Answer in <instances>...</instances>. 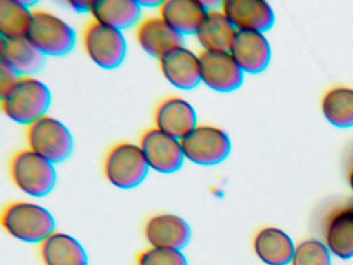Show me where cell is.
<instances>
[{"label": "cell", "instance_id": "1", "mask_svg": "<svg viewBox=\"0 0 353 265\" xmlns=\"http://www.w3.org/2000/svg\"><path fill=\"white\" fill-rule=\"evenodd\" d=\"M0 95L3 113L13 121L28 126L46 115L50 107V90L32 76L20 77Z\"/></svg>", "mask_w": 353, "mask_h": 265}, {"label": "cell", "instance_id": "2", "mask_svg": "<svg viewBox=\"0 0 353 265\" xmlns=\"http://www.w3.org/2000/svg\"><path fill=\"white\" fill-rule=\"evenodd\" d=\"M1 224L10 235L30 244H42L55 232L52 213L28 201H15L8 204L1 215Z\"/></svg>", "mask_w": 353, "mask_h": 265}, {"label": "cell", "instance_id": "3", "mask_svg": "<svg viewBox=\"0 0 353 265\" xmlns=\"http://www.w3.org/2000/svg\"><path fill=\"white\" fill-rule=\"evenodd\" d=\"M9 169L15 186L28 196H47L57 184L53 164L30 148L17 151L10 161Z\"/></svg>", "mask_w": 353, "mask_h": 265}, {"label": "cell", "instance_id": "4", "mask_svg": "<svg viewBox=\"0 0 353 265\" xmlns=\"http://www.w3.org/2000/svg\"><path fill=\"white\" fill-rule=\"evenodd\" d=\"M150 166L139 145L121 142L113 145L104 161V174L108 181L121 190H131L141 184Z\"/></svg>", "mask_w": 353, "mask_h": 265}, {"label": "cell", "instance_id": "5", "mask_svg": "<svg viewBox=\"0 0 353 265\" xmlns=\"http://www.w3.org/2000/svg\"><path fill=\"white\" fill-rule=\"evenodd\" d=\"M28 147L52 164L65 161L73 153L74 139L69 128L50 115H45L26 128Z\"/></svg>", "mask_w": 353, "mask_h": 265}, {"label": "cell", "instance_id": "6", "mask_svg": "<svg viewBox=\"0 0 353 265\" xmlns=\"http://www.w3.org/2000/svg\"><path fill=\"white\" fill-rule=\"evenodd\" d=\"M28 39L45 56H63L73 50L76 43L74 29L59 17L45 12L32 10Z\"/></svg>", "mask_w": 353, "mask_h": 265}, {"label": "cell", "instance_id": "7", "mask_svg": "<svg viewBox=\"0 0 353 265\" xmlns=\"http://www.w3.org/2000/svg\"><path fill=\"white\" fill-rule=\"evenodd\" d=\"M181 142L185 159L199 166L218 165L231 151L227 132L208 124H198Z\"/></svg>", "mask_w": 353, "mask_h": 265}, {"label": "cell", "instance_id": "8", "mask_svg": "<svg viewBox=\"0 0 353 265\" xmlns=\"http://www.w3.org/2000/svg\"><path fill=\"white\" fill-rule=\"evenodd\" d=\"M83 46L90 59L105 70L117 68L127 55L123 32L94 20L84 29Z\"/></svg>", "mask_w": 353, "mask_h": 265}, {"label": "cell", "instance_id": "9", "mask_svg": "<svg viewBox=\"0 0 353 265\" xmlns=\"http://www.w3.org/2000/svg\"><path fill=\"white\" fill-rule=\"evenodd\" d=\"M148 166L162 174H171L183 167L185 153L181 140L157 128L146 130L139 141Z\"/></svg>", "mask_w": 353, "mask_h": 265}, {"label": "cell", "instance_id": "10", "mask_svg": "<svg viewBox=\"0 0 353 265\" xmlns=\"http://www.w3.org/2000/svg\"><path fill=\"white\" fill-rule=\"evenodd\" d=\"M201 81L212 90L232 92L241 86L243 75L230 53L202 51L199 53Z\"/></svg>", "mask_w": 353, "mask_h": 265}, {"label": "cell", "instance_id": "11", "mask_svg": "<svg viewBox=\"0 0 353 265\" xmlns=\"http://www.w3.org/2000/svg\"><path fill=\"white\" fill-rule=\"evenodd\" d=\"M222 12L237 31L265 32L274 24V12L264 0H227Z\"/></svg>", "mask_w": 353, "mask_h": 265}, {"label": "cell", "instance_id": "12", "mask_svg": "<svg viewBox=\"0 0 353 265\" xmlns=\"http://www.w3.org/2000/svg\"><path fill=\"white\" fill-rule=\"evenodd\" d=\"M144 235L150 246L181 251L189 244L192 231L183 217L160 213L146 222Z\"/></svg>", "mask_w": 353, "mask_h": 265}, {"label": "cell", "instance_id": "13", "mask_svg": "<svg viewBox=\"0 0 353 265\" xmlns=\"http://www.w3.org/2000/svg\"><path fill=\"white\" fill-rule=\"evenodd\" d=\"M159 63L166 80L176 88L190 90L202 82L199 56L185 46L165 54Z\"/></svg>", "mask_w": 353, "mask_h": 265}, {"label": "cell", "instance_id": "14", "mask_svg": "<svg viewBox=\"0 0 353 265\" xmlns=\"http://www.w3.org/2000/svg\"><path fill=\"white\" fill-rule=\"evenodd\" d=\"M156 128L179 140H183L197 124V114L193 106L179 97L163 99L154 112Z\"/></svg>", "mask_w": 353, "mask_h": 265}, {"label": "cell", "instance_id": "15", "mask_svg": "<svg viewBox=\"0 0 353 265\" xmlns=\"http://www.w3.org/2000/svg\"><path fill=\"white\" fill-rule=\"evenodd\" d=\"M230 54L243 72L256 75L268 68L272 49L263 33L237 31Z\"/></svg>", "mask_w": 353, "mask_h": 265}, {"label": "cell", "instance_id": "16", "mask_svg": "<svg viewBox=\"0 0 353 265\" xmlns=\"http://www.w3.org/2000/svg\"><path fill=\"white\" fill-rule=\"evenodd\" d=\"M137 39L142 49L160 59L175 48L183 46V37L169 26L161 17H150L140 23Z\"/></svg>", "mask_w": 353, "mask_h": 265}, {"label": "cell", "instance_id": "17", "mask_svg": "<svg viewBox=\"0 0 353 265\" xmlns=\"http://www.w3.org/2000/svg\"><path fill=\"white\" fill-rule=\"evenodd\" d=\"M160 17L179 35H197L208 14L198 0H167L160 6Z\"/></svg>", "mask_w": 353, "mask_h": 265}, {"label": "cell", "instance_id": "18", "mask_svg": "<svg viewBox=\"0 0 353 265\" xmlns=\"http://www.w3.org/2000/svg\"><path fill=\"white\" fill-rule=\"evenodd\" d=\"M1 61L11 66L20 77L39 72L45 63V55L28 39H3L0 43Z\"/></svg>", "mask_w": 353, "mask_h": 265}, {"label": "cell", "instance_id": "19", "mask_svg": "<svg viewBox=\"0 0 353 265\" xmlns=\"http://www.w3.org/2000/svg\"><path fill=\"white\" fill-rule=\"evenodd\" d=\"M44 265H88V254L73 236L55 231L40 246Z\"/></svg>", "mask_w": 353, "mask_h": 265}, {"label": "cell", "instance_id": "20", "mask_svg": "<svg viewBox=\"0 0 353 265\" xmlns=\"http://www.w3.org/2000/svg\"><path fill=\"white\" fill-rule=\"evenodd\" d=\"M254 250L268 265H287L292 261L295 246L288 234L276 227H266L256 234Z\"/></svg>", "mask_w": 353, "mask_h": 265}, {"label": "cell", "instance_id": "21", "mask_svg": "<svg viewBox=\"0 0 353 265\" xmlns=\"http://www.w3.org/2000/svg\"><path fill=\"white\" fill-rule=\"evenodd\" d=\"M325 244L330 253L340 259L353 257V211L348 206L330 213L326 222Z\"/></svg>", "mask_w": 353, "mask_h": 265}, {"label": "cell", "instance_id": "22", "mask_svg": "<svg viewBox=\"0 0 353 265\" xmlns=\"http://www.w3.org/2000/svg\"><path fill=\"white\" fill-rule=\"evenodd\" d=\"M237 30L222 10H210L197 39L204 51L230 53Z\"/></svg>", "mask_w": 353, "mask_h": 265}, {"label": "cell", "instance_id": "23", "mask_svg": "<svg viewBox=\"0 0 353 265\" xmlns=\"http://www.w3.org/2000/svg\"><path fill=\"white\" fill-rule=\"evenodd\" d=\"M141 10L139 2L133 0H96L90 14L97 22L121 31L139 21Z\"/></svg>", "mask_w": 353, "mask_h": 265}, {"label": "cell", "instance_id": "24", "mask_svg": "<svg viewBox=\"0 0 353 265\" xmlns=\"http://www.w3.org/2000/svg\"><path fill=\"white\" fill-rule=\"evenodd\" d=\"M321 110L325 119L336 128L353 126V88L338 86L326 91Z\"/></svg>", "mask_w": 353, "mask_h": 265}, {"label": "cell", "instance_id": "25", "mask_svg": "<svg viewBox=\"0 0 353 265\" xmlns=\"http://www.w3.org/2000/svg\"><path fill=\"white\" fill-rule=\"evenodd\" d=\"M32 12L20 0H0V33L3 39L28 37Z\"/></svg>", "mask_w": 353, "mask_h": 265}, {"label": "cell", "instance_id": "26", "mask_svg": "<svg viewBox=\"0 0 353 265\" xmlns=\"http://www.w3.org/2000/svg\"><path fill=\"white\" fill-rule=\"evenodd\" d=\"M326 244L317 239L301 242L295 248L292 265H330V254Z\"/></svg>", "mask_w": 353, "mask_h": 265}, {"label": "cell", "instance_id": "27", "mask_svg": "<svg viewBox=\"0 0 353 265\" xmlns=\"http://www.w3.org/2000/svg\"><path fill=\"white\" fill-rule=\"evenodd\" d=\"M137 265H188V261L181 251L150 246L138 255Z\"/></svg>", "mask_w": 353, "mask_h": 265}, {"label": "cell", "instance_id": "28", "mask_svg": "<svg viewBox=\"0 0 353 265\" xmlns=\"http://www.w3.org/2000/svg\"><path fill=\"white\" fill-rule=\"evenodd\" d=\"M19 78V75L11 66H8L6 62L0 61V92L9 88Z\"/></svg>", "mask_w": 353, "mask_h": 265}, {"label": "cell", "instance_id": "29", "mask_svg": "<svg viewBox=\"0 0 353 265\" xmlns=\"http://www.w3.org/2000/svg\"><path fill=\"white\" fill-rule=\"evenodd\" d=\"M71 8L78 12H92V1H71Z\"/></svg>", "mask_w": 353, "mask_h": 265}, {"label": "cell", "instance_id": "30", "mask_svg": "<svg viewBox=\"0 0 353 265\" xmlns=\"http://www.w3.org/2000/svg\"><path fill=\"white\" fill-rule=\"evenodd\" d=\"M139 2L140 6H146V8H154V6H159L160 8L161 6H162L163 1H158V0H141V1Z\"/></svg>", "mask_w": 353, "mask_h": 265}, {"label": "cell", "instance_id": "31", "mask_svg": "<svg viewBox=\"0 0 353 265\" xmlns=\"http://www.w3.org/2000/svg\"><path fill=\"white\" fill-rule=\"evenodd\" d=\"M348 182L349 186H350L351 190H352L353 192V165L348 173Z\"/></svg>", "mask_w": 353, "mask_h": 265}, {"label": "cell", "instance_id": "32", "mask_svg": "<svg viewBox=\"0 0 353 265\" xmlns=\"http://www.w3.org/2000/svg\"><path fill=\"white\" fill-rule=\"evenodd\" d=\"M349 208L351 209V210L353 211V201L350 203V204L348 205Z\"/></svg>", "mask_w": 353, "mask_h": 265}]
</instances>
